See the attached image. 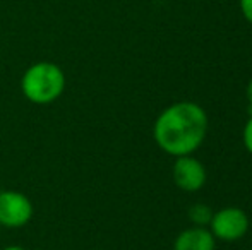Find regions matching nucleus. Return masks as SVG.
Wrapping results in <instances>:
<instances>
[{
  "label": "nucleus",
  "instance_id": "nucleus-1",
  "mask_svg": "<svg viewBox=\"0 0 252 250\" xmlns=\"http://www.w3.org/2000/svg\"><path fill=\"white\" fill-rule=\"evenodd\" d=\"M208 115L192 101H179L158 115L153 125V137L159 149L172 156L192 154L204 142Z\"/></svg>",
  "mask_w": 252,
  "mask_h": 250
},
{
  "label": "nucleus",
  "instance_id": "nucleus-11",
  "mask_svg": "<svg viewBox=\"0 0 252 250\" xmlns=\"http://www.w3.org/2000/svg\"><path fill=\"white\" fill-rule=\"evenodd\" d=\"M3 250H24V249L19 247V245H10V247H5Z\"/></svg>",
  "mask_w": 252,
  "mask_h": 250
},
{
  "label": "nucleus",
  "instance_id": "nucleus-3",
  "mask_svg": "<svg viewBox=\"0 0 252 250\" xmlns=\"http://www.w3.org/2000/svg\"><path fill=\"white\" fill-rule=\"evenodd\" d=\"M249 230V218L240 207H223L213 213L209 231L223 242H237Z\"/></svg>",
  "mask_w": 252,
  "mask_h": 250
},
{
  "label": "nucleus",
  "instance_id": "nucleus-5",
  "mask_svg": "<svg viewBox=\"0 0 252 250\" xmlns=\"http://www.w3.org/2000/svg\"><path fill=\"white\" fill-rule=\"evenodd\" d=\"M173 182L179 189L186 192H196L206 184V168L199 160L187 156H179L173 163Z\"/></svg>",
  "mask_w": 252,
  "mask_h": 250
},
{
  "label": "nucleus",
  "instance_id": "nucleus-9",
  "mask_svg": "<svg viewBox=\"0 0 252 250\" xmlns=\"http://www.w3.org/2000/svg\"><path fill=\"white\" fill-rule=\"evenodd\" d=\"M240 9L247 21L252 24V0H240Z\"/></svg>",
  "mask_w": 252,
  "mask_h": 250
},
{
  "label": "nucleus",
  "instance_id": "nucleus-2",
  "mask_svg": "<svg viewBox=\"0 0 252 250\" xmlns=\"http://www.w3.org/2000/svg\"><path fill=\"white\" fill-rule=\"evenodd\" d=\"M65 89V74L53 62H36L28 67L21 79L24 98L34 105H50Z\"/></svg>",
  "mask_w": 252,
  "mask_h": 250
},
{
  "label": "nucleus",
  "instance_id": "nucleus-8",
  "mask_svg": "<svg viewBox=\"0 0 252 250\" xmlns=\"http://www.w3.org/2000/svg\"><path fill=\"white\" fill-rule=\"evenodd\" d=\"M242 140H244V146H246V149L252 154V113H251L249 120L246 122V127H244Z\"/></svg>",
  "mask_w": 252,
  "mask_h": 250
},
{
  "label": "nucleus",
  "instance_id": "nucleus-4",
  "mask_svg": "<svg viewBox=\"0 0 252 250\" xmlns=\"http://www.w3.org/2000/svg\"><path fill=\"white\" fill-rule=\"evenodd\" d=\"M33 218V202L16 190L0 192V226L21 228Z\"/></svg>",
  "mask_w": 252,
  "mask_h": 250
},
{
  "label": "nucleus",
  "instance_id": "nucleus-6",
  "mask_svg": "<svg viewBox=\"0 0 252 250\" xmlns=\"http://www.w3.org/2000/svg\"><path fill=\"white\" fill-rule=\"evenodd\" d=\"M173 250H215V237L204 226L187 228L175 238Z\"/></svg>",
  "mask_w": 252,
  "mask_h": 250
},
{
  "label": "nucleus",
  "instance_id": "nucleus-7",
  "mask_svg": "<svg viewBox=\"0 0 252 250\" xmlns=\"http://www.w3.org/2000/svg\"><path fill=\"white\" fill-rule=\"evenodd\" d=\"M211 218H213V211L206 204H194L189 209V220L196 226H206V224H209Z\"/></svg>",
  "mask_w": 252,
  "mask_h": 250
},
{
  "label": "nucleus",
  "instance_id": "nucleus-10",
  "mask_svg": "<svg viewBox=\"0 0 252 250\" xmlns=\"http://www.w3.org/2000/svg\"><path fill=\"white\" fill-rule=\"evenodd\" d=\"M247 101H249V113H252V79L249 81V84H247Z\"/></svg>",
  "mask_w": 252,
  "mask_h": 250
}]
</instances>
